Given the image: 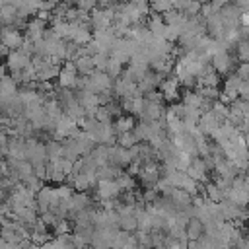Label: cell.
Instances as JSON below:
<instances>
[{
  "mask_svg": "<svg viewBox=\"0 0 249 249\" xmlns=\"http://www.w3.org/2000/svg\"><path fill=\"white\" fill-rule=\"evenodd\" d=\"M210 64H212V68H214L220 76H224V74H230V72H231V68H233V58H231L230 51L222 47V49H218V51L212 54Z\"/></svg>",
  "mask_w": 249,
  "mask_h": 249,
  "instance_id": "1",
  "label": "cell"
},
{
  "mask_svg": "<svg viewBox=\"0 0 249 249\" xmlns=\"http://www.w3.org/2000/svg\"><path fill=\"white\" fill-rule=\"evenodd\" d=\"M179 86H181V82H179V78L173 74V76H167V78H163L161 80V84H160V91H161V95H163V101H169V103H177L179 99H181V93H179Z\"/></svg>",
  "mask_w": 249,
  "mask_h": 249,
  "instance_id": "2",
  "label": "cell"
},
{
  "mask_svg": "<svg viewBox=\"0 0 249 249\" xmlns=\"http://www.w3.org/2000/svg\"><path fill=\"white\" fill-rule=\"evenodd\" d=\"M187 175L189 177H193L196 183H208V165H206V161H204V158L202 156H195L193 160H191V163L187 165Z\"/></svg>",
  "mask_w": 249,
  "mask_h": 249,
  "instance_id": "3",
  "label": "cell"
},
{
  "mask_svg": "<svg viewBox=\"0 0 249 249\" xmlns=\"http://www.w3.org/2000/svg\"><path fill=\"white\" fill-rule=\"evenodd\" d=\"M138 177H140V183H142L144 187H156V183H158L160 177H161L160 163H158V161H146V163H142Z\"/></svg>",
  "mask_w": 249,
  "mask_h": 249,
  "instance_id": "4",
  "label": "cell"
},
{
  "mask_svg": "<svg viewBox=\"0 0 249 249\" xmlns=\"http://www.w3.org/2000/svg\"><path fill=\"white\" fill-rule=\"evenodd\" d=\"M31 54L29 53H25L23 49H16V51H10L8 53V56H6V66H8V70L10 72H21L27 64H31Z\"/></svg>",
  "mask_w": 249,
  "mask_h": 249,
  "instance_id": "5",
  "label": "cell"
},
{
  "mask_svg": "<svg viewBox=\"0 0 249 249\" xmlns=\"http://www.w3.org/2000/svg\"><path fill=\"white\" fill-rule=\"evenodd\" d=\"M218 208H220V216L222 220L226 222H233V220H243L247 216V210L237 206L235 202H231L230 198H224L222 202H218Z\"/></svg>",
  "mask_w": 249,
  "mask_h": 249,
  "instance_id": "6",
  "label": "cell"
},
{
  "mask_svg": "<svg viewBox=\"0 0 249 249\" xmlns=\"http://www.w3.org/2000/svg\"><path fill=\"white\" fill-rule=\"evenodd\" d=\"M121 193L123 191L119 189L115 179H103V181H97V185H95V198L97 200H111V198H117Z\"/></svg>",
  "mask_w": 249,
  "mask_h": 249,
  "instance_id": "7",
  "label": "cell"
},
{
  "mask_svg": "<svg viewBox=\"0 0 249 249\" xmlns=\"http://www.w3.org/2000/svg\"><path fill=\"white\" fill-rule=\"evenodd\" d=\"M2 43L10 51H16V49H21V45L25 43V35L14 25H4L2 27Z\"/></svg>",
  "mask_w": 249,
  "mask_h": 249,
  "instance_id": "8",
  "label": "cell"
},
{
  "mask_svg": "<svg viewBox=\"0 0 249 249\" xmlns=\"http://www.w3.org/2000/svg\"><path fill=\"white\" fill-rule=\"evenodd\" d=\"M109 163H111V165H117L119 169H126V167L132 163V154H130V150H126V148H123V146H119V144L111 146V148H109Z\"/></svg>",
  "mask_w": 249,
  "mask_h": 249,
  "instance_id": "9",
  "label": "cell"
},
{
  "mask_svg": "<svg viewBox=\"0 0 249 249\" xmlns=\"http://www.w3.org/2000/svg\"><path fill=\"white\" fill-rule=\"evenodd\" d=\"M165 115V107L163 103H156V101H148L144 99V109L140 113L142 121H161Z\"/></svg>",
  "mask_w": 249,
  "mask_h": 249,
  "instance_id": "10",
  "label": "cell"
},
{
  "mask_svg": "<svg viewBox=\"0 0 249 249\" xmlns=\"http://www.w3.org/2000/svg\"><path fill=\"white\" fill-rule=\"evenodd\" d=\"M222 123H224V121H222V119H218V117L212 113V109H210V111H206V113H202V115H200V119H198V128H200V132H202V134L212 136V132H214Z\"/></svg>",
  "mask_w": 249,
  "mask_h": 249,
  "instance_id": "11",
  "label": "cell"
},
{
  "mask_svg": "<svg viewBox=\"0 0 249 249\" xmlns=\"http://www.w3.org/2000/svg\"><path fill=\"white\" fill-rule=\"evenodd\" d=\"M8 156L16 160H25V138L23 136H12L8 138Z\"/></svg>",
  "mask_w": 249,
  "mask_h": 249,
  "instance_id": "12",
  "label": "cell"
},
{
  "mask_svg": "<svg viewBox=\"0 0 249 249\" xmlns=\"http://www.w3.org/2000/svg\"><path fill=\"white\" fill-rule=\"evenodd\" d=\"M204 231H206V228H204L202 220L196 218V216H191L189 222H187V228H185L187 239H200L204 235Z\"/></svg>",
  "mask_w": 249,
  "mask_h": 249,
  "instance_id": "13",
  "label": "cell"
},
{
  "mask_svg": "<svg viewBox=\"0 0 249 249\" xmlns=\"http://www.w3.org/2000/svg\"><path fill=\"white\" fill-rule=\"evenodd\" d=\"M204 196L212 202H222L224 198H228V193L214 181V183H204Z\"/></svg>",
  "mask_w": 249,
  "mask_h": 249,
  "instance_id": "14",
  "label": "cell"
},
{
  "mask_svg": "<svg viewBox=\"0 0 249 249\" xmlns=\"http://www.w3.org/2000/svg\"><path fill=\"white\" fill-rule=\"evenodd\" d=\"M74 64H76V70H78L80 76H89L93 70H97V68H95V60H93V56H89V54L78 56V58L74 60Z\"/></svg>",
  "mask_w": 249,
  "mask_h": 249,
  "instance_id": "15",
  "label": "cell"
},
{
  "mask_svg": "<svg viewBox=\"0 0 249 249\" xmlns=\"http://www.w3.org/2000/svg\"><path fill=\"white\" fill-rule=\"evenodd\" d=\"M228 198L231 202H235L237 206H241V208L249 206V193L245 191V187H231L228 191Z\"/></svg>",
  "mask_w": 249,
  "mask_h": 249,
  "instance_id": "16",
  "label": "cell"
},
{
  "mask_svg": "<svg viewBox=\"0 0 249 249\" xmlns=\"http://www.w3.org/2000/svg\"><path fill=\"white\" fill-rule=\"evenodd\" d=\"M134 124H136V119H134V115H128V113L119 115V117L115 119V123H113L117 134H121V132H130V130L134 128Z\"/></svg>",
  "mask_w": 249,
  "mask_h": 249,
  "instance_id": "17",
  "label": "cell"
},
{
  "mask_svg": "<svg viewBox=\"0 0 249 249\" xmlns=\"http://www.w3.org/2000/svg\"><path fill=\"white\" fill-rule=\"evenodd\" d=\"M119 230L123 231H128V233H134L138 230V218L136 214H119Z\"/></svg>",
  "mask_w": 249,
  "mask_h": 249,
  "instance_id": "18",
  "label": "cell"
},
{
  "mask_svg": "<svg viewBox=\"0 0 249 249\" xmlns=\"http://www.w3.org/2000/svg\"><path fill=\"white\" fill-rule=\"evenodd\" d=\"M18 89H19V84L12 76H4L0 80V97H12L18 93Z\"/></svg>",
  "mask_w": 249,
  "mask_h": 249,
  "instance_id": "19",
  "label": "cell"
},
{
  "mask_svg": "<svg viewBox=\"0 0 249 249\" xmlns=\"http://www.w3.org/2000/svg\"><path fill=\"white\" fill-rule=\"evenodd\" d=\"M165 21H163V18L161 16H152L150 18V21H148V29L152 31V35L154 37H163L165 35Z\"/></svg>",
  "mask_w": 249,
  "mask_h": 249,
  "instance_id": "20",
  "label": "cell"
},
{
  "mask_svg": "<svg viewBox=\"0 0 249 249\" xmlns=\"http://www.w3.org/2000/svg\"><path fill=\"white\" fill-rule=\"evenodd\" d=\"M115 181H117V185H119L121 191H134V187H136V179H134V175H130L126 169L121 171L119 177H117Z\"/></svg>",
  "mask_w": 249,
  "mask_h": 249,
  "instance_id": "21",
  "label": "cell"
},
{
  "mask_svg": "<svg viewBox=\"0 0 249 249\" xmlns=\"http://www.w3.org/2000/svg\"><path fill=\"white\" fill-rule=\"evenodd\" d=\"M117 144L123 146V148H126V150H130L132 146L138 144V138L134 136L132 130H130V132H121V134H117Z\"/></svg>",
  "mask_w": 249,
  "mask_h": 249,
  "instance_id": "22",
  "label": "cell"
},
{
  "mask_svg": "<svg viewBox=\"0 0 249 249\" xmlns=\"http://www.w3.org/2000/svg\"><path fill=\"white\" fill-rule=\"evenodd\" d=\"M212 113H214L218 119L226 121V119L230 117V105L224 103V101H220V99H216V101L212 103Z\"/></svg>",
  "mask_w": 249,
  "mask_h": 249,
  "instance_id": "23",
  "label": "cell"
},
{
  "mask_svg": "<svg viewBox=\"0 0 249 249\" xmlns=\"http://www.w3.org/2000/svg\"><path fill=\"white\" fill-rule=\"evenodd\" d=\"M235 53L241 62H249V39H239L235 43Z\"/></svg>",
  "mask_w": 249,
  "mask_h": 249,
  "instance_id": "24",
  "label": "cell"
},
{
  "mask_svg": "<svg viewBox=\"0 0 249 249\" xmlns=\"http://www.w3.org/2000/svg\"><path fill=\"white\" fill-rule=\"evenodd\" d=\"M148 2H150V8L160 14H165L175 6V0H148Z\"/></svg>",
  "mask_w": 249,
  "mask_h": 249,
  "instance_id": "25",
  "label": "cell"
},
{
  "mask_svg": "<svg viewBox=\"0 0 249 249\" xmlns=\"http://www.w3.org/2000/svg\"><path fill=\"white\" fill-rule=\"evenodd\" d=\"M74 224L68 218H58V222L54 224V235H64V233H72Z\"/></svg>",
  "mask_w": 249,
  "mask_h": 249,
  "instance_id": "26",
  "label": "cell"
},
{
  "mask_svg": "<svg viewBox=\"0 0 249 249\" xmlns=\"http://www.w3.org/2000/svg\"><path fill=\"white\" fill-rule=\"evenodd\" d=\"M21 183H23V185H25L27 189H31V191H33L35 195H37V193H39V191H41V189L45 187V183H43V179H41V177H37L35 173H33L31 177H27V179H23Z\"/></svg>",
  "mask_w": 249,
  "mask_h": 249,
  "instance_id": "27",
  "label": "cell"
},
{
  "mask_svg": "<svg viewBox=\"0 0 249 249\" xmlns=\"http://www.w3.org/2000/svg\"><path fill=\"white\" fill-rule=\"evenodd\" d=\"M123 66H124V64H121L119 60H115V58L111 56V58H109V64H107V70H105V72H107L111 78H119V76L123 74Z\"/></svg>",
  "mask_w": 249,
  "mask_h": 249,
  "instance_id": "28",
  "label": "cell"
},
{
  "mask_svg": "<svg viewBox=\"0 0 249 249\" xmlns=\"http://www.w3.org/2000/svg\"><path fill=\"white\" fill-rule=\"evenodd\" d=\"M198 93L202 95V97H206V99H210V101H216V99H220V89L218 88H198Z\"/></svg>",
  "mask_w": 249,
  "mask_h": 249,
  "instance_id": "29",
  "label": "cell"
},
{
  "mask_svg": "<svg viewBox=\"0 0 249 249\" xmlns=\"http://www.w3.org/2000/svg\"><path fill=\"white\" fill-rule=\"evenodd\" d=\"M33 243H37V245H43V243H47V241H51L53 239V235L49 233V231H31V237H29Z\"/></svg>",
  "mask_w": 249,
  "mask_h": 249,
  "instance_id": "30",
  "label": "cell"
},
{
  "mask_svg": "<svg viewBox=\"0 0 249 249\" xmlns=\"http://www.w3.org/2000/svg\"><path fill=\"white\" fill-rule=\"evenodd\" d=\"M235 74L241 80H249V62H239L237 68H235Z\"/></svg>",
  "mask_w": 249,
  "mask_h": 249,
  "instance_id": "31",
  "label": "cell"
},
{
  "mask_svg": "<svg viewBox=\"0 0 249 249\" xmlns=\"http://www.w3.org/2000/svg\"><path fill=\"white\" fill-rule=\"evenodd\" d=\"M130 4L136 6L142 16H148V12H150V2L148 0H130Z\"/></svg>",
  "mask_w": 249,
  "mask_h": 249,
  "instance_id": "32",
  "label": "cell"
},
{
  "mask_svg": "<svg viewBox=\"0 0 249 249\" xmlns=\"http://www.w3.org/2000/svg\"><path fill=\"white\" fill-rule=\"evenodd\" d=\"M89 249H113V247L109 243H105V241H91Z\"/></svg>",
  "mask_w": 249,
  "mask_h": 249,
  "instance_id": "33",
  "label": "cell"
},
{
  "mask_svg": "<svg viewBox=\"0 0 249 249\" xmlns=\"http://www.w3.org/2000/svg\"><path fill=\"white\" fill-rule=\"evenodd\" d=\"M239 25L241 27H247L249 25V10H243L241 16H239Z\"/></svg>",
  "mask_w": 249,
  "mask_h": 249,
  "instance_id": "34",
  "label": "cell"
},
{
  "mask_svg": "<svg viewBox=\"0 0 249 249\" xmlns=\"http://www.w3.org/2000/svg\"><path fill=\"white\" fill-rule=\"evenodd\" d=\"M239 132H241V134L249 132V113H245V115H243V124L239 126Z\"/></svg>",
  "mask_w": 249,
  "mask_h": 249,
  "instance_id": "35",
  "label": "cell"
},
{
  "mask_svg": "<svg viewBox=\"0 0 249 249\" xmlns=\"http://www.w3.org/2000/svg\"><path fill=\"white\" fill-rule=\"evenodd\" d=\"M8 144V134H6V130L0 126V146H6Z\"/></svg>",
  "mask_w": 249,
  "mask_h": 249,
  "instance_id": "36",
  "label": "cell"
},
{
  "mask_svg": "<svg viewBox=\"0 0 249 249\" xmlns=\"http://www.w3.org/2000/svg\"><path fill=\"white\" fill-rule=\"evenodd\" d=\"M6 72H8V66H6V64H0V80H2L4 76H8Z\"/></svg>",
  "mask_w": 249,
  "mask_h": 249,
  "instance_id": "37",
  "label": "cell"
},
{
  "mask_svg": "<svg viewBox=\"0 0 249 249\" xmlns=\"http://www.w3.org/2000/svg\"><path fill=\"white\" fill-rule=\"evenodd\" d=\"M4 4H10V0H0V8H2Z\"/></svg>",
  "mask_w": 249,
  "mask_h": 249,
  "instance_id": "38",
  "label": "cell"
},
{
  "mask_svg": "<svg viewBox=\"0 0 249 249\" xmlns=\"http://www.w3.org/2000/svg\"><path fill=\"white\" fill-rule=\"evenodd\" d=\"M53 2H54V4H58V2H60V0H53Z\"/></svg>",
  "mask_w": 249,
  "mask_h": 249,
  "instance_id": "39",
  "label": "cell"
}]
</instances>
